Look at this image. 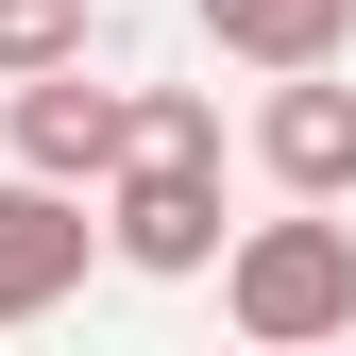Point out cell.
<instances>
[{
  "mask_svg": "<svg viewBox=\"0 0 356 356\" xmlns=\"http://www.w3.org/2000/svg\"><path fill=\"white\" fill-rule=\"evenodd\" d=\"M220 305H238V339H356V220H254L238 254H220Z\"/></svg>",
  "mask_w": 356,
  "mask_h": 356,
  "instance_id": "1",
  "label": "cell"
},
{
  "mask_svg": "<svg viewBox=\"0 0 356 356\" xmlns=\"http://www.w3.org/2000/svg\"><path fill=\"white\" fill-rule=\"evenodd\" d=\"M102 254L119 272H220V153H119Z\"/></svg>",
  "mask_w": 356,
  "mask_h": 356,
  "instance_id": "2",
  "label": "cell"
},
{
  "mask_svg": "<svg viewBox=\"0 0 356 356\" xmlns=\"http://www.w3.org/2000/svg\"><path fill=\"white\" fill-rule=\"evenodd\" d=\"M0 136H17V170H51V187H102L119 170V85H85V51L68 68H17L0 85Z\"/></svg>",
  "mask_w": 356,
  "mask_h": 356,
  "instance_id": "3",
  "label": "cell"
},
{
  "mask_svg": "<svg viewBox=\"0 0 356 356\" xmlns=\"http://www.w3.org/2000/svg\"><path fill=\"white\" fill-rule=\"evenodd\" d=\"M289 204H356V85L339 68H272V119H254Z\"/></svg>",
  "mask_w": 356,
  "mask_h": 356,
  "instance_id": "4",
  "label": "cell"
},
{
  "mask_svg": "<svg viewBox=\"0 0 356 356\" xmlns=\"http://www.w3.org/2000/svg\"><path fill=\"white\" fill-rule=\"evenodd\" d=\"M85 289V204L51 187V170H17L0 187V323H34V305Z\"/></svg>",
  "mask_w": 356,
  "mask_h": 356,
  "instance_id": "5",
  "label": "cell"
},
{
  "mask_svg": "<svg viewBox=\"0 0 356 356\" xmlns=\"http://www.w3.org/2000/svg\"><path fill=\"white\" fill-rule=\"evenodd\" d=\"M204 51H238V68H339L356 0H204Z\"/></svg>",
  "mask_w": 356,
  "mask_h": 356,
  "instance_id": "6",
  "label": "cell"
},
{
  "mask_svg": "<svg viewBox=\"0 0 356 356\" xmlns=\"http://www.w3.org/2000/svg\"><path fill=\"white\" fill-rule=\"evenodd\" d=\"M119 153H220V102H187V85H136V102H119Z\"/></svg>",
  "mask_w": 356,
  "mask_h": 356,
  "instance_id": "7",
  "label": "cell"
},
{
  "mask_svg": "<svg viewBox=\"0 0 356 356\" xmlns=\"http://www.w3.org/2000/svg\"><path fill=\"white\" fill-rule=\"evenodd\" d=\"M85 51V0H0V85L17 68H68Z\"/></svg>",
  "mask_w": 356,
  "mask_h": 356,
  "instance_id": "8",
  "label": "cell"
}]
</instances>
